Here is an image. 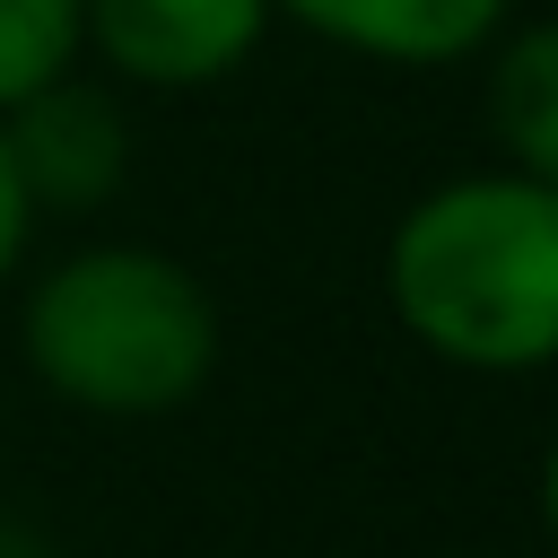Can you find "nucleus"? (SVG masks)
I'll return each mask as SVG.
<instances>
[{
	"instance_id": "f257e3e1",
	"label": "nucleus",
	"mask_w": 558,
	"mask_h": 558,
	"mask_svg": "<svg viewBox=\"0 0 558 558\" xmlns=\"http://www.w3.org/2000/svg\"><path fill=\"white\" fill-rule=\"evenodd\" d=\"M384 305L453 375H549L558 366V183L471 166L401 201L384 227Z\"/></svg>"
},
{
	"instance_id": "f03ea898",
	"label": "nucleus",
	"mask_w": 558,
	"mask_h": 558,
	"mask_svg": "<svg viewBox=\"0 0 558 558\" xmlns=\"http://www.w3.org/2000/svg\"><path fill=\"white\" fill-rule=\"evenodd\" d=\"M218 296L166 244L96 235L17 288L26 375L87 418H174L218 375Z\"/></svg>"
},
{
	"instance_id": "7ed1b4c3",
	"label": "nucleus",
	"mask_w": 558,
	"mask_h": 558,
	"mask_svg": "<svg viewBox=\"0 0 558 558\" xmlns=\"http://www.w3.org/2000/svg\"><path fill=\"white\" fill-rule=\"evenodd\" d=\"M270 0H87L78 61L140 96H201L270 44Z\"/></svg>"
},
{
	"instance_id": "20e7f679",
	"label": "nucleus",
	"mask_w": 558,
	"mask_h": 558,
	"mask_svg": "<svg viewBox=\"0 0 558 558\" xmlns=\"http://www.w3.org/2000/svg\"><path fill=\"white\" fill-rule=\"evenodd\" d=\"M0 140H9V166H17V183L35 201V218L44 209H70V218L113 209L122 183H131V113H122V87L96 78L87 61L61 70V78H44L35 96H17L0 113Z\"/></svg>"
},
{
	"instance_id": "39448f33",
	"label": "nucleus",
	"mask_w": 558,
	"mask_h": 558,
	"mask_svg": "<svg viewBox=\"0 0 558 558\" xmlns=\"http://www.w3.org/2000/svg\"><path fill=\"white\" fill-rule=\"evenodd\" d=\"M270 17L375 70H462L506 35L514 0H270Z\"/></svg>"
},
{
	"instance_id": "423d86ee",
	"label": "nucleus",
	"mask_w": 558,
	"mask_h": 558,
	"mask_svg": "<svg viewBox=\"0 0 558 558\" xmlns=\"http://www.w3.org/2000/svg\"><path fill=\"white\" fill-rule=\"evenodd\" d=\"M488 61V140L497 166L558 183V17H506Z\"/></svg>"
},
{
	"instance_id": "0eeeda50",
	"label": "nucleus",
	"mask_w": 558,
	"mask_h": 558,
	"mask_svg": "<svg viewBox=\"0 0 558 558\" xmlns=\"http://www.w3.org/2000/svg\"><path fill=\"white\" fill-rule=\"evenodd\" d=\"M78 9L87 0H0V113L78 70Z\"/></svg>"
},
{
	"instance_id": "6e6552de",
	"label": "nucleus",
	"mask_w": 558,
	"mask_h": 558,
	"mask_svg": "<svg viewBox=\"0 0 558 558\" xmlns=\"http://www.w3.org/2000/svg\"><path fill=\"white\" fill-rule=\"evenodd\" d=\"M26 244H35V201H26L17 166H9V140H0V296L26 279Z\"/></svg>"
},
{
	"instance_id": "1a4fd4ad",
	"label": "nucleus",
	"mask_w": 558,
	"mask_h": 558,
	"mask_svg": "<svg viewBox=\"0 0 558 558\" xmlns=\"http://www.w3.org/2000/svg\"><path fill=\"white\" fill-rule=\"evenodd\" d=\"M532 497H541V532H549V549H558V427H549V445H541V480H532Z\"/></svg>"
},
{
	"instance_id": "9d476101",
	"label": "nucleus",
	"mask_w": 558,
	"mask_h": 558,
	"mask_svg": "<svg viewBox=\"0 0 558 558\" xmlns=\"http://www.w3.org/2000/svg\"><path fill=\"white\" fill-rule=\"evenodd\" d=\"M0 558H44V549H35V541H26L17 523H0Z\"/></svg>"
}]
</instances>
